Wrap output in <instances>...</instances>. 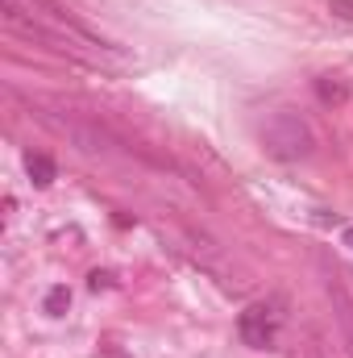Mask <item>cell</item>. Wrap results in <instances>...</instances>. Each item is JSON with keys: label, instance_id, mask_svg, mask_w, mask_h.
Returning a JSON list of instances; mask_svg holds the SVG:
<instances>
[{"label": "cell", "instance_id": "277c9868", "mask_svg": "<svg viewBox=\"0 0 353 358\" xmlns=\"http://www.w3.org/2000/svg\"><path fill=\"white\" fill-rule=\"evenodd\" d=\"M67 308H71V287H63V283L50 287V292H46V313H50V317H63Z\"/></svg>", "mask_w": 353, "mask_h": 358}, {"label": "cell", "instance_id": "7a4b0ae2", "mask_svg": "<svg viewBox=\"0 0 353 358\" xmlns=\"http://www.w3.org/2000/svg\"><path fill=\"white\" fill-rule=\"evenodd\" d=\"M278 325H283V313H278V304H274V300H258V304H250V308L237 317V334H241V342H246V346H254V350L274 346Z\"/></svg>", "mask_w": 353, "mask_h": 358}, {"label": "cell", "instance_id": "6da1fadb", "mask_svg": "<svg viewBox=\"0 0 353 358\" xmlns=\"http://www.w3.org/2000/svg\"><path fill=\"white\" fill-rule=\"evenodd\" d=\"M262 142H266V155L278 159V163H295V159H308L316 138L308 129V121L299 113H274L270 121L262 125Z\"/></svg>", "mask_w": 353, "mask_h": 358}, {"label": "cell", "instance_id": "3957f363", "mask_svg": "<svg viewBox=\"0 0 353 358\" xmlns=\"http://www.w3.org/2000/svg\"><path fill=\"white\" fill-rule=\"evenodd\" d=\"M25 176L33 179V187H50L54 183V163L46 159V155H25Z\"/></svg>", "mask_w": 353, "mask_h": 358}, {"label": "cell", "instance_id": "5b68a950", "mask_svg": "<svg viewBox=\"0 0 353 358\" xmlns=\"http://www.w3.org/2000/svg\"><path fill=\"white\" fill-rule=\"evenodd\" d=\"M320 100H345V88H341V84H329V80H320Z\"/></svg>", "mask_w": 353, "mask_h": 358}, {"label": "cell", "instance_id": "8992f818", "mask_svg": "<svg viewBox=\"0 0 353 358\" xmlns=\"http://www.w3.org/2000/svg\"><path fill=\"white\" fill-rule=\"evenodd\" d=\"M345 246H350V250H353V225H350V229H345Z\"/></svg>", "mask_w": 353, "mask_h": 358}]
</instances>
